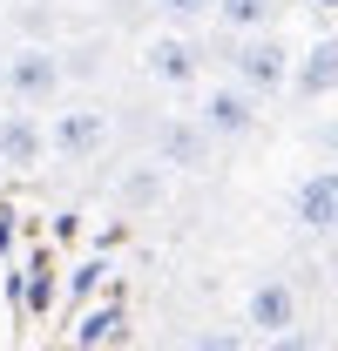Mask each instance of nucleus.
Listing matches in <instances>:
<instances>
[{
    "instance_id": "obj_1",
    "label": "nucleus",
    "mask_w": 338,
    "mask_h": 351,
    "mask_svg": "<svg viewBox=\"0 0 338 351\" xmlns=\"http://www.w3.org/2000/svg\"><path fill=\"white\" fill-rule=\"evenodd\" d=\"M61 82H68V68H61V54L41 47V41L7 47V61H0V88H7L14 108H47V101H61Z\"/></svg>"
},
{
    "instance_id": "obj_2",
    "label": "nucleus",
    "mask_w": 338,
    "mask_h": 351,
    "mask_svg": "<svg viewBox=\"0 0 338 351\" xmlns=\"http://www.w3.org/2000/svg\"><path fill=\"white\" fill-rule=\"evenodd\" d=\"M142 75L163 82V88H176V95L203 88V47H196V34H190V27L149 34V41H142Z\"/></svg>"
},
{
    "instance_id": "obj_3",
    "label": "nucleus",
    "mask_w": 338,
    "mask_h": 351,
    "mask_svg": "<svg viewBox=\"0 0 338 351\" xmlns=\"http://www.w3.org/2000/svg\"><path fill=\"white\" fill-rule=\"evenodd\" d=\"M230 75L251 88V95H284V88H291V47L278 41L271 27L237 34V47H230Z\"/></svg>"
},
{
    "instance_id": "obj_4",
    "label": "nucleus",
    "mask_w": 338,
    "mask_h": 351,
    "mask_svg": "<svg viewBox=\"0 0 338 351\" xmlns=\"http://www.w3.org/2000/svg\"><path fill=\"white\" fill-rule=\"evenodd\" d=\"M196 122L210 129V142H237V135H251V122H257V95L237 82V75L203 82V95H196Z\"/></svg>"
},
{
    "instance_id": "obj_5",
    "label": "nucleus",
    "mask_w": 338,
    "mask_h": 351,
    "mask_svg": "<svg viewBox=\"0 0 338 351\" xmlns=\"http://www.w3.org/2000/svg\"><path fill=\"white\" fill-rule=\"evenodd\" d=\"M102 142H109V108H95V101H75L47 122V156H61V162H95Z\"/></svg>"
},
{
    "instance_id": "obj_6",
    "label": "nucleus",
    "mask_w": 338,
    "mask_h": 351,
    "mask_svg": "<svg viewBox=\"0 0 338 351\" xmlns=\"http://www.w3.org/2000/svg\"><path fill=\"white\" fill-rule=\"evenodd\" d=\"M47 162V122L34 108H7L0 115V169H41Z\"/></svg>"
},
{
    "instance_id": "obj_7",
    "label": "nucleus",
    "mask_w": 338,
    "mask_h": 351,
    "mask_svg": "<svg viewBox=\"0 0 338 351\" xmlns=\"http://www.w3.org/2000/svg\"><path fill=\"white\" fill-rule=\"evenodd\" d=\"M291 324H297V291L284 284V277H264L251 298H244V331L278 338V331H291Z\"/></svg>"
},
{
    "instance_id": "obj_8",
    "label": "nucleus",
    "mask_w": 338,
    "mask_h": 351,
    "mask_svg": "<svg viewBox=\"0 0 338 351\" xmlns=\"http://www.w3.org/2000/svg\"><path fill=\"white\" fill-rule=\"evenodd\" d=\"M291 217L304 223V230H338V162L332 169H311L291 189Z\"/></svg>"
},
{
    "instance_id": "obj_9",
    "label": "nucleus",
    "mask_w": 338,
    "mask_h": 351,
    "mask_svg": "<svg viewBox=\"0 0 338 351\" xmlns=\"http://www.w3.org/2000/svg\"><path fill=\"white\" fill-rule=\"evenodd\" d=\"M325 95H338V34L297 54V101H325Z\"/></svg>"
},
{
    "instance_id": "obj_10",
    "label": "nucleus",
    "mask_w": 338,
    "mask_h": 351,
    "mask_svg": "<svg viewBox=\"0 0 338 351\" xmlns=\"http://www.w3.org/2000/svg\"><path fill=\"white\" fill-rule=\"evenodd\" d=\"M203 156H210V129L203 122H169L163 129V162L169 169H196Z\"/></svg>"
},
{
    "instance_id": "obj_11",
    "label": "nucleus",
    "mask_w": 338,
    "mask_h": 351,
    "mask_svg": "<svg viewBox=\"0 0 338 351\" xmlns=\"http://www.w3.org/2000/svg\"><path fill=\"white\" fill-rule=\"evenodd\" d=\"M278 7L284 0H216V27H230V34H257V27H271L278 21Z\"/></svg>"
},
{
    "instance_id": "obj_12",
    "label": "nucleus",
    "mask_w": 338,
    "mask_h": 351,
    "mask_svg": "<svg viewBox=\"0 0 338 351\" xmlns=\"http://www.w3.org/2000/svg\"><path fill=\"white\" fill-rule=\"evenodd\" d=\"M115 331H122V304H95V311H82V324H75V345H82V351H102Z\"/></svg>"
},
{
    "instance_id": "obj_13",
    "label": "nucleus",
    "mask_w": 338,
    "mask_h": 351,
    "mask_svg": "<svg viewBox=\"0 0 338 351\" xmlns=\"http://www.w3.org/2000/svg\"><path fill=\"white\" fill-rule=\"evenodd\" d=\"M156 14H163L169 27H190V34H196V27L216 14V0H156Z\"/></svg>"
},
{
    "instance_id": "obj_14",
    "label": "nucleus",
    "mask_w": 338,
    "mask_h": 351,
    "mask_svg": "<svg viewBox=\"0 0 338 351\" xmlns=\"http://www.w3.org/2000/svg\"><path fill=\"white\" fill-rule=\"evenodd\" d=\"M190 351H244V331L237 324H210V331H196Z\"/></svg>"
},
{
    "instance_id": "obj_15",
    "label": "nucleus",
    "mask_w": 338,
    "mask_h": 351,
    "mask_svg": "<svg viewBox=\"0 0 338 351\" xmlns=\"http://www.w3.org/2000/svg\"><path fill=\"white\" fill-rule=\"evenodd\" d=\"M264 351H318V345H311V338H304V331L291 324V331H278V338H264Z\"/></svg>"
},
{
    "instance_id": "obj_16",
    "label": "nucleus",
    "mask_w": 338,
    "mask_h": 351,
    "mask_svg": "<svg viewBox=\"0 0 338 351\" xmlns=\"http://www.w3.org/2000/svg\"><path fill=\"white\" fill-rule=\"evenodd\" d=\"M156 189H163L156 176H128V182H122V196H128V203H156Z\"/></svg>"
},
{
    "instance_id": "obj_17",
    "label": "nucleus",
    "mask_w": 338,
    "mask_h": 351,
    "mask_svg": "<svg viewBox=\"0 0 338 351\" xmlns=\"http://www.w3.org/2000/svg\"><path fill=\"white\" fill-rule=\"evenodd\" d=\"M102 270H109V263H82V270H75V298H88V291L102 284Z\"/></svg>"
},
{
    "instance_id": "obj_18",
    "label": "nucleus",
    "mask_w": 338,
    "mask_h": 351,
    "mask_svg": "<svg viewBox=\"0 0 338 351\" xmlns=\"http://www.w3.org/2000/svg\"><path fill=\"white\" fill-rule=\"evenodd\" d=\"M311 7H325V14H338V0H311Z\"/></svg>"
},
{
    "instance_id": "obj_19",
    "label": "nucleus",
    "mask_w": 338,
    "mask_h": 351,
    "mask_svg": "<svg viewBox=\"0 0 338 351\" xmlns=\"http://www.w3.org/2000/svg\"><path fill=\"white\" fill-rule=\"evenodd\" d=\"M332 162H338V129H332Z\"/></svg>"
}]
</instances>
